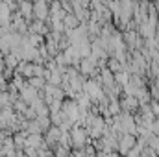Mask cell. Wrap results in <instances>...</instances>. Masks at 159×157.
Segmentation results:
<instances>
[{
    "label": "cell",
    "instance_id": "6da1fadb",
    "mask_svg": "<svg viewBox=\"0 0 159 157\" xmlns=\"http://www.w3.org/2000/svg\"><path fill=\"white\" fill-rule=\"evenodd\" d=\"M48 15H50V6H48V2H44V0H35L34 2V17L37 19V20H48Z\"/></svg>",
    "mask_w": 159,
    "mask_h": 157
},
{
    "label": "cell",
    "instance_id": "7a4b0ae2",
    "mask_svg": "<svg viewBox=\"0 0 159 157\" xmlns=\"http://www.w3.org/2000/svg\"><path fill=\"white\" fill-rule=\"evenodd\" d=\"M17 13H19L22 19L30 20V19L34 17V2H32V0H19Z\"/></svg>",
    "mask_w": 159,
    "mask_h": 157
},
{
    "label": "cell",
    "instance_id": "3957f363",
    "mask_svg": "<svg viewBox=\"0 0 159 157\" xmlns=\"http://www.w3.org/2000/svg\"><path fill=\"white\" fill-rule=\"evenodd\" d=\"M63 26H65V30H74V28H78L80 26L78 17H76L74 13H65V17H63Z\"/></svg>",
    "mask_w": 159,
    "mask_h": 157
},
{
    "label": "cell",
    "instance_id": "277c9868",
    "mask_svg": "<svg viewBox=\"0 0 159 157\" xmlns=\"http://www.w3.org/2000/svg\"><path fill=\"white\" fill-rule=\"evenodd\" d=\"M30 32H35V34H46L44 20H37V19H35V22H32V26H30Z\"/></svg>",
    "mask_w": 159,
    "mask_h": 157
},
{
    "label": "cell",
    "instance_id": "5b68a950",
    "mask_svg": "<svg viewBox=\"0 0 159 157\" xmlns=\"http://www.w3.org/2000/svg\"><path fill=\"white\" fill-rule=\"evenodd\" d=\"M2 26H4V24H2V22H0V28H2Z\"/></svg>",
    "mask_w": 159,
    "mask_h": 157
}]
</instances>
